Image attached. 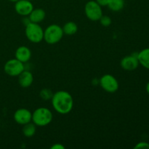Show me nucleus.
Wrapping results in <instances>:
<instances>
[{
    "mask_svg": "<svg viewBox=\"0 0 149 149\" xmlns=\"http://www.w3.org/2000/svg\"><path fill=\"white\" fill-rule=\"evenodd\" d=\"M52 105L56 112L61 114H67L70 113L74 107V99L68 92L59 90L53 93Z\"/></svg>",
    "mask_w": 149,
    "mask_h": 149,
    "instance_id": "f257e3e1",
    "label": "nucleus"
},
{
    "mask_svg": "<svg viewBox=\"0 0 149 149\" xmlns=\"http://www.w3.org/2000/svg\"><path fill=\"white\" fill-rule=\"evenodd\" d=\"M52 119H53V115L52 111L46 107L38 108L32 113L31 122L36 126H47L52 122Z\"/></svg>",
    "mask_w": 149,
    "mask_h": 149,
    "instance_id": "f03ea898",
    "label": "nucleus"
},
{
    "mask_svg": "<svg viewBox=\"0 0 149 149\" xmlns=\"http://www.w3.org/2000/svg\"><path fill=\"white\" fill-rule=\"evenodd\" d=\"M64 33L61 26L57 24L49 25L44 31V39L49 45L58 43L63 39Z\"/></svg>",
    "mask_w": 149,
    "mask_h": 149,
    "instance_id": "7ed1b4c3",
    "label": "nucleus"
},
{
    "mask_svg": "<svg viewBox=\"0 0 149 149\" xmlns=\"http://www.w3.org/2000/svg\"><path fill=\"white\" fill-rule=\"evenodd\" d=\"M25 34L32 43H39L44 39V30L39 23H28L25 29Z\"/></svg>",
    "mask_w": 149,
    "mask_h": 149,
    "instance_id": "20e7f679",
    "label": "nucleus"
},
{
    "mask_svg": "<svg viewBox=\"0 0 149 149\" xmlns=\"http://www.w3.org/2000/svg\"><path fill=\"white\" fill-rule=\"evenodd\" d=\"M24 70V63L16 58L8 60L4 65V72L10 77H18Z\"/></svg>",
    "mask_w": 149,
    "mask_h": 149,
    "instance_id": "39448f33",
    "label": "nucleus"
},
{
    "mask_svg": "<svg viewBox=\"0 0 149 149\" xmlns=\"http://www.w3.org/2000/svg\"><path fill=\"white\" fill-rule=\"evenodd\" d=\"M84 13L87 18L92 21H97L103 15L102 7L96 1H89L87 2L84 7Z\"/></svg>",
    "mask_w": 149,
    "mask_h": 149,
    "instance_id": "423d86ee",
    "label": "nucleus"
},
{
    "mask_svg": "<svg viewBox=\"0 0 149 149\" xmlns=\"http://www.w3.org/2000/svg\"><path fill=\"white\" fill-rule=\"evenodd\" d=\"M100 85L103 90L109 93H114L119 89V82L113 75L106 74L100 79Z\"/></svg>",
    "mask_w": 149,
    "mask_h": 149,
    "instance_id": "0eeeda50",
    "label": "nucleus"
},
{
    "mask_svg": "<svg viewBox=\"0 0 149 149\" xmlns=\"http://www.w3.org/2000/svg\"><path fill=\"white\" fill-rule=\"evenodd\" d=\"M15 122L18 125H24L31 122L32 120V113L25 108H20L17 109L13 115Z\"/></svg>",
    "mask_w": 149,
    "mask_h": 149,
    "instance_id": "6e6552de",
    "label": "nucleus"
},
{
    "mask_svg": "<svg viewBox=\"0 0 149 149\" xmlns=\"http://www.w3.org/2000/svg\"><path fill=\"white\" fill-rule=\"evenodd\" d=\"M15 10L20 15L27 17L33 10V5L29 0H19L15 4Z\"/></svg>",
    "mask_w": 149,
    "mask_h": 149,
    "instance_id": "1a4fd4ad",
    "label": "nucleus"
},
{
    "mask_svg": "<svg viewBox=\"0 0 149 149\" xmlns=\"http://www.w3.org/2000/svg\"><path fill=\"white\" fill-rule=\"evenodd\" d=\"M138 53H134L132 55L124 57L120 62L121 67L125 71H130L136 69L139 65V62L138 60Z\"/></svg>",
    "mask_w": 149,
    "mask_h": 149,
    "instance_id": "9d476101",
    "label": "nucleus"
},
{
    "mask_svg": "<svg viewBox=\"0 0 149 149\" xmlns=\"http://www.w3.org/2000/svg\"><path fill=\"white\" fill-rule=\"evenodd\" d=\"M15 56L16 59L20 61V62L26 63L29 62L31 58V51L28 47L20 46L15 50Z\"/></svg>",
    "mask_w": 149,
    "mask_h": 149,
    "instance_id": "9b49d317",
    "label": "nucleus"
},
{
    "mask_svg": "<svg viewBox=\"0 0 149 149\" xmlns=\"http://www.w3.org/2000/svg\"><path fill=\"white\" fill-rule=\"evenodd\" d=\"M33 82V76L31 71H24L19 74L18 83L19 85L23 88H27L31 87Z\"/></svg>",
    "mask_w": 149,
    "mask_h": 149,
    "instance_id": "f8f14e48",
    "label": "nucleus"
},
{
    "mask_svg": "<svg viewBox=\"0 0 149 149\" xmlns=\"http://www.w3.org/2000/svg\"><path fill=\"white\" fill-rule=\"evenodd\" d=\"M45 17H46V13L42 8H33L29 15L30 22L35 23H40L45 20Z\"/></svg>",
    "mask_w": 149,
    "mask_h": 149,
    "instance_id": "ddd939ff",
    "label": "nucleus"
},
{
    "mask_svg": "<svg viewBox=\"0 0 149 149\" xmlns=\"http://www.w3.org/2000/svg\"><path fill=\"white\" fill-rule=\"evenodd\" d=\"M139 64L144 68L149 69V48H145L138 53Z\"/></svg>",
    "mask_w": 149,
    "mask_h": 149,
    "instance_id": "4468645a",
    "label": "nucleus"
},
{
    "mask_svg": "<svg viewBox=\"0 0 149 149\" xmlns=\"http://www.w3.org/2000/svg\"><path fill=\"white\" fill-rule=\"evenodd\" d=\"M63 33L68 36H72L74 35L78 31V26L77 23H75L73 21H68L64 24V26L62 27Z\"/></svg>",
    "mask_w": 149,
    "mask_h": 149,
    "instance_id": "2eb2a0df",
    "label": "nucleus"
},
{
    "mask_svg": "<svg viewBox=\"0 0 149 149\" xmlns=\"http://www.w3.org/2000/svg\"><path fill=\"white\" fill-rule=\"evenodd\" d=\"M36 125L33 122H31L23 125L22 132H23V135L26 137V138H31V137H33L35 135V133H36Z\"/></svg>",
    "mask_w": 149,
    "mask_h": 149,
    "instance_id": "dca6fc26",
    "label": "nucleus"
},
{
    "mask_svg": "<svg viewBox=\"0 0 149 149\" xmlns=\"http://www.w3.org/2000/svg\"><path fill=\"white\" fill-rule=\"evenodd\" d=\"M124 0H109L107 7L113 12H119L124 8Z\"/></svg>",
    "mask_w": 149,
    "mask_h": 149,
    "instance_id": "f3484780",
    "label": "nucleus"
},
{
    "mask_svg": "<svg viewBox=\"0 0 149 149\" xmlns=\"http://www.w3.org/2000/svg\"><path fill=\"white\" fill-rule=\"evenodd\" d=\"M53 95L52 90L48 88H44L39 93V96L41 98L44 100H51Z\"/></svg>",
    "mask_w": 149,
    "mask_h": 149,
    "instance_id": "a211bd4d",
    "label": "nucleus"
},
{
    "mask_svg": "<svg viewBox=\"0 0 149 149\" xmlns=\"http://www.w3.org/2000/svg\"><path fill=\"white\" fill-rule=\"evenodd\" d=\"M99 21H100V24H101L103 26H104V27H108V26H109L111 24V22H112L111 18L110 17L106 15H103L100 18Z\"/></svg>",
    "mask_w": 149,
    "mask_h": 149,
    "instance_id": "6ab92c4d",
    "label": "nucleus"
},
{
    "mask_svg": "<svg viewBox=\"0 0 149 149\" xmlns=\"http://www.w3.org/2000/svg\"><path fill=\"white\" fill-rule=\"evenodd\" d=\"M135 149H138V148H144V149H149V143L145 141H141L139 142L138 143H137L136 145L134 147Z\"/></svg>",
    "mask_w": 149,
    "mask_h": 149,
    "instance_id": "aec40b11",
    "label": "nucleus"
},
{
    "mask_svg": "<svg viewBox=\"0 0 149 149\" xmlns=\"http://www.w3.org/2000/svg\"><path fill=\"white\" fill-rule=\"evenodd\" d=\"M95 1L101 7H106V6L108 5L109 0H95Z\"/></svg>",
    "mask_w": 149,
    "mask_h": 149,
    "instance_id": "412c9836",
    "label": "nucleus"
},
{
    "mask_svg": "<svg viewBox=\"0 0 149 149\" xmlns=\"http://www.w3.org/2000/svg\"><path fill=\"white\" fill-rule=\"evenodd\" d=\"M52 149H65V146L61 143H55L50 147Z\"/></svg>",
    "mask_w": 149,
    "mask_h": 149,
    "instance_id": "4be33fe9",
    "label": "nucleus"
},
{
    "mask_svg": "<svg viewBox=\"0 0 149 149\" xmlns=\"http://www.w3.org/2000/svg\"><path fill=\"white\" fill-rule=\"evenodd\" d=\"M146 90L147 93L149 95V82L147 83L146 84Z\"/></svg>",
    "mask_w": 149,
    "mask_h": 149,
    "instance_id": "5701e85b",
    "label": "nucleus"
},
{
    "mask_svg": "<svg viewBox=\"0 0 149 149\" xmlns=\"http://www.w3.org/2000/svg\"><path fill=\"white\" fill-rule=\"evenodd\" d=\"M9 1H11V2H14V3H15V2H17V1H19V0H9Z\"/></svg>",
    "mask_w": 149,
    "mask_h": 149,
    "instance_id": "b1692460",
    "label": "nucleus"
},
{
    "mask_svg": "<svg viewBox=\"0 0 149 149\" xmlns=\"http://www.w3.org/2000/svg\"><path fill=\"white\" fill-rule=\"evenodd\" d=\"M29 1H32V0H29Z\"/></svg>",
    "mask_w": 149,
    "mask_h": 149,
    "instance_id": "393cba45",
    "label": "nucleus"
}]
</instances>
